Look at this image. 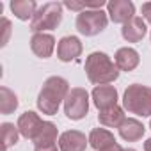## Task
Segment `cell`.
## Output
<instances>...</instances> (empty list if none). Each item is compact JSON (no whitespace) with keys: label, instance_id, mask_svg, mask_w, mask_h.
I'll list each match as a JSON object with an SVG mask.
<instances>
[{"label":"cell","instance_id":"obj_1","mask_svg":"<svg viewBox=\"0 0 151 151\" xmlns=\"http://www.w3.org/2000/svg\"><path fill=\"white\" fill-rule=\"evenodd\" d=\"M68 94H69L68 80L62 77H50L45 80L43 89L39 91L37 109L46 116H53V114H57L60 103L66 100Z\"/></svg>","mask_w":151,"mask_h":151},{"label":"cell","instance_id":"obj_2","mask_svg":"<svg viewBox=\"0 0 151 151\" xmlns=\"http://www.w3.org/2000/svg\"><path fill=\"white\" fill-rule=\"evenodd\" d=\"M86 73L91 84L94 86H107L116 82L119 77V68L116 62L103 52H93L86 59Z\"/></svg>","mask_w":151,"mask_h":151},{"label":"cell","instance_id":"obj_3","mask_svg":"<svg viewBox=\"0 0 151 151\" xmlns=\"http://www.w3.org/2000/svg\"><path fill=\"white\" fill-rule=\"evenodd\" d=\"M123 107L135 116L149 117L151 116V87L132 84L123 94Z\"/></svg>","mask_w":151,"mask_h":151},{"label":"cell","instance_id":"obj_4","mask_svg":"<svg viewBox=\"0 0 151 151\" xmlns=\"http://www.w3.org/2000/svg\"><path fill=\"white\" fill-rule=\"evenodd\" d=\"M62 7L64 6L59 4V2H46V4H43L36 11L34 18L30 22V29L34 30V34L57 29L60 25V22H62Z\"/></svg>","mask_w":151,"mask_h":151},{"label":"cell","instance_id":"obj_5","mask_svg":"<svg viewBox=\"0 0 151 151\" xmlns=\"http://www.w3.org/2000/svg\"><path fill=\"white\" fill-rule=\"evenodd\" d=\"M109 16L101 9H86L77 16V30L82 36H96L107 29Z\"/></svg>","mask_w":151,"mask_h":151},{"label":"cell","instance_id":"obj_6","mask_svg":"<svg viewBox=\"0 0 151 151\" xmlns=\"http://www.w3.org/2000/svg\"><path fill=\"white\" fill-rule=\"evenodd\" d=\"M89 112V93L84 87H73L64 100V114L71 121H80Z\"/></svg>","mask_w":151,"mask_h":151},{"label":"cell","instance_id":"obj_7","mask_svg":"<svg viewBox=\"0 0 151 151\" xmlns=\"http://www.w3.org/2000/svg\"><path fill=\"white\" fill-rule=\"evenodd\" d=\"M107 14L114 23H128L135 16V6L130 0H112L107 4Z\"/></svg>","mask_w":151,"mask_h":151},{"label":"cell","instance_id":"obj_8","mask_svg":"<svg viewBox=\"0 0 151 151\" xmlns=\"http://www.w3.org/2000/svg\"><path fill=\"white\" fill-rule=\"evenodd\" d=\"M43 124H45V121L32 110L23 112L18 117V123H16V126L20 130V135H23L25 139H30V140H34L37 137V133L41 132Z\"/></svg>","mask_w":151,"mask_h":151},{"label":"cell","instance_id":"obj_9","mask_svg":"<svg viewBox=\"0 0 151 151\" xmlns=\"http://www.w3.org/2000/svg\"><path fill=\"white\" fill-rule=\"evenodd\" d=\"M82 43L77 36H64L57 45V57L62 62H71L82 53Z\"/></svg>","mask_w":151,"mask_h":151},{"label":"cell","instance_id":"obj_10","mask_svg":"<svg viewBox=\"0 0 151 151\" xmlns=\"http://www.w3.org/2000/svg\"><path fill=\"white\" fill-rule=\"evenodd\" d=\"M89 139L78 130H68L59 137V149L60 151H86Z\"/></svg>","mask_w":151,"mask_h":151},{"label":"cell","instance_id":"obj_11","mask_svg":"<svg viewBox=\"0 0 151 151\" xmlns=\"http://www.w3.org/2000/svg\"><path fill=\"white\" fill-rule=\"evenodd\" d=\"M93 103L98 110H107L117 105V91L112 86H96L93 89Z\"/></svg>","mask_w":151,"mask_h":151},{"label":"cell","instance_id":"obj_12","mask_svg":"<svg viewBox=\"0 0 151 151\" xmlns=\"http://www.w3.org/2000/svg\"><path fill=\"white\" fill-rule=\"evenodd\" d=\"M53 48H55V37L52 34H46V32H37L30 37V50L41 57V59H48L52 57L53 53Z\"/></svg>","mask_w":151,"mask_h":151},{"label":"cell","instance_id":"obj_13","mask_svg":"<svg viewBox=\"0 0 151 151\" xmlns=\"http://www.w3.org/2000/svg\"><path fill=\"white\" fill-rule=\"evenodd\" d=\"M147 32V27H146V22L140 18V16H133L128 23L123 25L121 29V36L124 37V41L128 43H139Z\"/></svg>","mask_w":151,"mask_h":151},{"label":"cell","instance_id":"obj_14","mask_svg":"<svg viewBox=\"0 0 151 151\" xmlns=\"http://www.w3.org/2000/svg\"><path fill=\"white\" fill-rule=\"evenodd\" d=\"M114 62L116 66L119 68V71H133L139 62H140V57L137 53V50L130 48V46H124V48H119L114 55Z\"/></svg>","mask_w":151,"mask_h":151},{"label":"cell","instance_id":"obj_15","mask_svg":"<svg viewBox=\"0 0 151 151\" xmlns=\"http://www.w3.org/2000/svg\"><path fill=\"white\" fill-rule=\"evenodd\" d=\"M117 130H119L121 139H124L126 142H137V140H140L142 135H144V132H146L144 124L139 119H135V117H126Z\"/></svg>","mask_w":151,"mask_h":151},{"label":"cell","instance_id":"obj_16","mask_svg":"<svg viewBox=\"0 0 151 151\" xmlns=\"http://www.w3.org/2000/svg\"><path fill=\"white\" fill-rule=\"evenodd\" d=\"M114 144H117L114 133H110L105 128H94L89 133V146L93 149H96V151H103V149H107V147H110Z\"/></svg>","mask_w":151,"mask_h":151},{"label":"cell","instance_id":"obj_17","mask_svg":"<svg viewBox=\"0 0 151 151\" xmlns=\"http://www.w3.org/2000/svg\"><path fill=\"white\" fill-rule=\"evenodd\" d=\"M9 7H11L13 14L18 20H22V22H27V20L32 22L36 11L39 9L34 0H13V2L9 4Z\"/></svg>","mask_w":151,"mask_h":151},{"label":"cell","instance_id":"obj_18","mask_svg":"<svg viewBox=\"0 0 151 151\" xmlns=\"http://www.w3.org/2000/svg\"><path fill=\"white\" fill-rule=\"evenodd\" d=\"M98 119H100V124H103L107 128H119L126 117H124V110L119 105H116V107H110L107 110H100Z\"/></svg>","mask_w":151,"mask_h":151},{"label":"cell","instance_id":"obj_19","mask_svg":"<svg viewBox=\"0 0 151 151\" xmlns=\"http://www.w3.org/2000/svg\"><path fill=\"white\" fill-rule=\"evenodd\" d=\"M57 142V126L52 121H45L41 132L37 133V137L34 139V146H52Z\"/></svg>","mask_w":151,"mask_h":151},{"label":"cell","instance_id":"obj_20","mask_svg":"<svg viewBox=\"0 0 151 151\" xmlns=\"http://www.w3.org/2000/svg\"><path fill=\"white\" fill-rule=\"evenodd\" d=\"M18 109V96L6 86L0 87V112L4 116L13 114Z\"/></svg>","mask_w":151,"mask_h":151},{"label":"cell","instance_id":"obj_21","mask_svg":"<svg viewBox=\"0 0 151 151\" xmlns=\"http://www.w3.org/2000/svg\"><path fill=\"white\" fill-rule=\"evenodd\" d=\"M0 135H2V146H4L2 151H7L11 146H14L18 142L20 130L13 123H2V126H0Z\"/></svg>","mask_w":151,"mask_h":151},{"label":"cell","instance_id":"obj_22","mask_svg":"<svg viewBox=\"0 0 151 151\" xmlns=\"http://www.w3.org/2000/svg\"><path fill=\"white\" fill-rule=\"evenodd\" d=\"M0 30H2L0 46H6L7 41H9V36H11V22H9L7 18H2V20H0Z\"/></svg>","mask_w":151,"mask_h":151},{"label":"cell","instance_id":"obj_23","mask_svg":"<svg viewBox=\"0 0 151 151\" xmlns=\"http://www.w3.org/2000/svg\"><path fill=\"white\" fill-rule=\"evenodd\" d=\"M142 16L147 23H151V2H146L142 4Z\"/></svg>","mask_w":151,"mask_h":151},{"label":"cell","instance_id":"obj_24","mask_svg":"<svg viewBox=\"0 0 151 151\" xmlns=\"http://www.w3.org/2000/svg\"><path fill=\"white\" fill-rule=\"evenodd\" d=\"M34 151H59V149L55 144H52V146H37V147H34Z\"/></svg>","mask_w":151,"mask_h":151},{"label":"cell","instance_id":"obj_25","mask_svg":"<svg viewBox=\"0 0 151 151\" xmlns=\"http://www.w3.org/2000/svg\"><path fill=\"white\" fill-rule=\"evenodd\" d=\"M103 151H124L119 144H114V146H110V147H107V149H103Z\"/></svg>","mask_w":151,"mask_h":151},{"label":"cell","instance_id":"obj_26","mask_svg":"<svg viewBox=\"0 0 151 151\" xmlns=\"http://www.w3.org/2000/svg\"><path fill=\"white\" fill-rule=\"evenodd\" d=\"M144 151H151V139H147L144 142Z\"/></svg>","mask_w":151,"mask_h":151},{"label":"cell","instance_id":"obj_27","mask_svg":"<svg viewBox=\"0 0 151 151\" xmlns=\"http://www.w3.org/2000/svg\"><path fill=\"white\" fill-rule=\"evenodd\" d=\"M124 151H135V149H132V147H128V149H124Z\"/></svg>","mask_w":151,"mask_h":151},{"label":"cell","instance_id":"obj_28","mask_svg":"<svg viewBox=\"0 0 151 151\" xmlns=\"http://www.w3.org/2000/svg\"><path fill=\"white\" fill-rule=\"evenodd\" d=\"M149 128H151V123H149Z\"/></svg>","mask_w":151,"mask_h":151}]
</instances>
